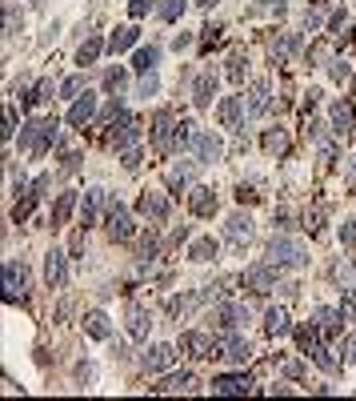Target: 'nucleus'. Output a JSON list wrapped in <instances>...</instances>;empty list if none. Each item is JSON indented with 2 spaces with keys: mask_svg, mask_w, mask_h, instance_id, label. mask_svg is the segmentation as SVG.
I'll return each mask as SVG.
<instances>
[{
  "mask_svg": "<svg viewBox=\"0 0 356 401\" xmlns=\"http://www.w3.org/2000/svg\"><path fill=\"white\" fill-rule=\"evenodd\" d=\"M61 145V121L56 116H37V121H25L20 133H16V149L28 152V157H44L49 149Z\"/></svg>",
  "mask_w": 356,
  "mask_h": 401,
  "instance_id": "obj_1",
  "label": "nucleus"
},
{
  "mask_svg": "<svg viewBox=\"0 0 356 401\" xmlns=\"http://www.w3.org/2000/svg\"><path fill=\"white\" fill-rule=\"evenodd\" d=\"M185 149L192 152L197 164H221L224 161V140L216 137V133H209V128H192L188 140H185Z\"/></svg>",
  "mask_w": 356,
  "mask_h": 401,
  "instance_id": "obj_2",
  "label": "nucleus"
},
{
  "mask_svg": "<svg viewBox=\"0 0 356 401\" xmlns=\"http://www.w3.org/2000/svg\"><path fill=\"white\" fill-rule=\"evenodd\" d=\"M269 261L281 265V269H305V265H308V249L296 237H284V233H281V237L269 241Z\"/></svg>",
  "mask_w": 356,
  "mask_h": 401,
  "instance_id": "obj_3",
  "label": "nucleus"
},
{
  "mask_svg": "<svg viewBox=\"0 0 356 401\" xmlns=\"http://www.w3.org/2000/svg\"><path fill=\"white\" fill-rule=\"evenodd\" d=\"M148 137H152L156 152H172V145H180V121H176V113H172V109H160V113H152Z\"/></svg>",
  "mask_w": 356,
  "mask_h": 401,
  "instance_id": "obj_4",
  "label": "nucleus"
},
{
  "mask_svg": "<svg viewBox=\"0 0 356 401\" xmlns=\"http://www.w3.org/2000/svg\"><path fill=\"white\" fill-rule=\"evenodd\" d=\"M252 321V309H248L245 301H221L216 309H212V325L221 329H245Z\"/></svg>",
  "mask_w": 356,
  "mask_h": 401,
  "instance_id": "obj_5",
  "label": "nucleus"
},
{
  "mask_svg": "<svg viewBox=\"0 0 356 401\" xmlns=\"http://www.w3.org/2000/svg\"><path fill=\"white\" fill-rule=\"evenodd\" d=\"M104 229H109V237L121 241V245L136 237V221H133V213L124 209L121 200H112V205H109V213H104Z\"/></svg>",
  "mask_w": 356,
  "mask_h": 401,
  "instance_id": "obj_6",
  "label": "nucleus"
},
{
  "mask_svg": "<svg viewBox=\"0 0 356 401\" xmlns=\"http://www.w3.org/2000/svg\"><path fill=\"white\" fill-rule=\"evenodd\" d=\"M276 273H281V265H272V261H257V265H248V269H245L240 285L252 289V293H272V289H276Z\"/></svg>",
  "mask_w": 356,
  "mask_h": 401,
  "instance_id": "obj_7",
  "label": "nucleus"
},
{
  "mask_svg": "<svg viewBox=\"0 0 356 401\" xmlns=\"http://www.w3.org/2000/svg\"><path fill=\"white\" fill-rule=\"evenodd\" d=\"M109 205H112V197L104 193V188H88L85 200H80V225L85 229L100 225V217L109 213Z\"/></svg>",
  "mask_w": 356,
  "mask_h": 401,
  "instance_id": "obj_8",
  "label": "nucleus"
},
{
  "mask_svg": "<svg viewBox=\"0 0 356 401\" xmlns=\"http://www.w3.org/2000/svg\"><path fill=\"white\" fill-rule=\"evenodd\" d=\"M180 353H188V357H221L216 337L204 333V329H188V333H180Z\"/></svg>",
  "mask_w": 356,
  "mask_h": 401,
  "instance_id": "obj_9",
  "label": "nucleus"
},
{
  "mask_svg": "<svg viewBox=\"0 0 356 401\" xmlns=\"http://www.w3.org/2000/svg\"><path fill=\"white\" fill-rule=\"evenodd\" d=\"M136 213L140 217H148V221H168V213H172V205H168V197L164 193H152V188H145L140 197H136Z\"/></svg>",
  "mask_w": 356,
  "mask_h": 401,
  "instance_id": "obj_10",
  "label": "nucleus"
},
{
  "mask_svg": "<svg viewBox=\"0 0 356 401\" xmlns=\"http://www.w3.org/2000/svg\"><path fill=\"white\" fill-rule=\"evenodd\" d=\"M245 116H248V104H245V92H236V97H224L216 104V121L224 128H245Z\"/></svg>",
  "mask_w": 356,
  "mask_h": 401,
  "instance_id": "obj_11",
  "label": "nucleus"
},
{
  "mask_svg": "<svg viewBox=\"0 0 356 401\" xmlns=\"http://www.w3.org/2000/svg\"><path fill=\"white\" fill-rule=\"evenodd\" d=\"M64 281H68V253H64V249H49V253H44V285L61 289Z\"/></svg>",
  "mask_w": 356,
  "mask_h": 401,
  "instance_id": "obj_12",
  "label": "nucleus"
},
{
  "mask_svg": "<svg viewBox=\"0 0 356 401\" xmlns=\"http://www.w3.org/2000/svg\"><path fill=\"white\" fill-rule=\"evenodd\" d=\"M176 349H180V345H148V349L140 353L145 373H160V369H168V365L176 361Z\"/></svg>",
  "mask_w": 356,
  "mask_h": 401,
  "instance_id": "obj_13",
  "label": "nucleus"
},
{
  "mask_svg": "<svg viewBox=\"0 0 356 401\" xmlns=\"http://www.w3.org/2000/svg\"><path fill=\"white\" fill-rule=\"evenodd\" d=\"M212 393H221V397H236V393H248L252 389V377L248 373H221L209 381Z\"/></svg>",
  "mask_w": 356,
  "mask_h": 401,
  "instance_id": "obj_14",
  "label": "nucleus"
},
{
  "mask_svg": "<svg viewBox=\"0 0 356 401\" xmlns=\"http://www.w3.org/2000/svg\"><path fill=\"white\" fill-rule=\"evenodd\" d=\"M348 317L340 313V309H332V305H320L317 313H312V325L320 329V337H340V329Z\"/></svg>",
  "mask_w": 356,
  "mask_h": 401,
  "instance_id": "obj_15",
  "label": "nucleus"
},
{
  "mask_svg": "<svg viewBox=\"0 0 356 401\" xmlns=\"http://www.w3.org/2000/svg\"><path fill=\"white\" fill-rule=\"evenodd\" d=\"M109 145H112L116 152H124V149H133V145H140V121H136V116H124L121 128H112V133H109Z\"/></svg>",
  "mask_w": 356,
  "mask_h": 401,
  "instance_id": "obj_16",
  "label": "nucleus"
},
{
  "mask_svg": "<svg viewBox=\"0 0 356 401\" xmlns=\"http://www.w3.org/2000/svg\"><path fill=\"white\" fill-rule=\"evenodd\" d=\"M124 329H128V337H133V341H145L148 337L152 321H148V309H145V305L128 301V309H124Z\"/></svg>",
  "mask_w": 356,
  "mask_h": 401,
  "instance_id": "obj_17",
  "label": "nucleus"
},
{
  "mask_svg": "<svg viewBox=\"0 0 356 401\" xmlns=\"http://www.w3.org/2000/svg\"><path fill=\"white\" fill-rule=\"evenodd\" d=\"M216 85H221V76L212 73V68L197 73V80H192V104H197V109H209L212 97H216Z\"/></svg>",
  "mask_w": 356,
  "mask_h": 401,
  "instance_id": "obj_18",
  "label": "nucleus"
},
{
  "mask_svg": "<svg viewBox=\"0 0 356 401\" xmlns=\"http://www.w3.org/2000/svg\"><path fill=\"white\" fill-rule=\"evenodd\" d=\"M296 52H300V32H276V37L269 40V56H272L276 64L293 61Z\"/></svg>",
  "mask_w": 356,
  "mask_h": 401,
  "instance_id": "obj_19",
  "label": "nucleus"
},
{
  "mask_svg": "<svg viewBox=\"0 0 356 401\" xmlns=\"http://www.w3.org/2000/svg\"><path fill=\"white\" fill-rule=\"evenodd\" d=\"M25 285H28L25 265H20V261H4V301L25 297Z\"/></svg>",
  "mask_w": 356,
  "mask_h": 401,
  "instance_id": "obj_20",
  "label": "nucleus"
},
{
  "mask_svg": "<svg viewBox=\"0 0 356 401\" xmlns=\"http://www.w3.org/2000/svg\"><path fill=\"white\" fill-rule=\"evenodd\" d=\"M329 121H332V133L336 137H348L356 128V113H352V100H336L329 109Z\"/></svg>",
  "mask_w": 356,
  "mask_h": 401,
  "instance_id": "obj_21",
  "label": "nucleus"
},
{
  "mask_svg": "<svg viewBox=\"0 0 356 401\" xmlns=\"http://www.w3.org/2000/svg\"><path fill=\"white\" fill-rule=\"evenodd\" d=\"M97 121V97L92 92H85V97H76L73 100V109H68V125L73 128H85Z\"/></svg>",
  "mask_w": 356,
  "mask_h": 401,
  "instance_id": "obj_22",
  "label": "nucleus"
},
{
  "mask_svg": "<svg viewBox=\"0 0 356 401\" xmlns=\"http://www.w3.org/2000/svg\"><path fill=\"white\" fill-rule=\"evenodd\" d=\"M248 237H252V217L248 213H233L224 221V241L228 245H245Z\"/></svg>",
  "mask_w": 356,
  "mask_h": 401,
  "instance_id": "obj_23",
  "label": "nucleus"
},
{
  "mask_svg": "<svg viewBox=\"0 0 356 401\" xmlns=\"http://www.w3.org/2000/svg\"><path fill=\"white\" fill-rule=\"evenodd\" d=\"M188 209L197 217H212L216 213V193H212L209 185H197L192 193H188Z\"/></svg>",
  "mask_w": 356,
  "mask_h": 401,
  "instance_id": "obj_24",
  "label": "nucleus"
},
{
  "mask_svg": "<svg viewBox=\"0 0 356 401\" xmlns=\"http://www.w3.org/2000/svg\"><path fill=\"white\" fill-rule=\"evenodd\" d=\"M136 40H140V28H136V25H121V28L109 37V52H112V56H121V52L133 49Z\"/></svg>",
  "mask_w": 356,
  "mask_h": 401,
  "instance_id": "obj_25",
  "label": "nucleus"
},
{
  "mask_svg": "<svg viewBox=\"0 0 356 401\" xmlns=\"http://www.w3.org/2000/svg\"><path fill=\"white\" fill-rule=\"evenodd\" d=\"M269 97H272V88L269 80H257V85L245 92V104H248V116H260L264 109H269Z\"/></svg>",
  "mask_w": 356,
  "mask_h": 401,
  "instance_id": "obj_26",
  "label": "nucleus"
},
{
  "mask_svg": "<svg viewBox=\"0 0 356 401\" xmlns=\"http://www.w3.org/2000/svg\"><path fill=\"white\" fill-rule=\"evenodd\" d=\"M85 333H88L92 341H109V337H112V321H109V313L92 309V313L85 317Z\"/></svg>",
  "mask_w": 356,
  "mask_h": 401,
  "instance_id": "obj_27",
  "label": "nucleus"
},
{
  "mask_svg": "<svg viewBox=\"0 0 356 401\" xmlns=\"http://www.w3.org/2000/svg\"><path fill=\"white\" fill-rule=\"evenodd\" d=\"M216 253H221V245H216L212 237H197L192 245H188V261L209 265V261H216Z\"/></svg>",
  "mask_w": 356,
  "mask_h": 401,
  "instance_id": "obj_28",
  "label": "nucleus"
},
{
  "mask_svg": "<svg viewBox=\"0 0 356 401\" xmlns=\"http://www.w3.org/2000/svg\"><path fill=\"white\" fill-rule=\"evenodd\" d=\"M192 389H197V377L192 373H168L156 385V393H192Z\"/></svg>",
  "mask_w": 356,
  "mask_h": 401,
  "instance_id": "obj_29",
  "label": "nucleus"
},
{
  "mask_svg": "<svg viewBox=\"0 0 356 401\" xmlns=\"http://www.w3.org/2000/svg\"><path fill=\"white\" fill-rule=\"evenodd\" d=\"M100 52H109V40L88 37L85 44H80V52H76V64H97V61H100Z\"/></svg>",
  "mask_w": 356,
  "mask_h": 401,
  "instance_id": "obj_30",
  "label": "nucleus"
},
{
  "mask_svg": "<svg viewBox=\"0 0 356 401\" xmlns=\"http://www.w3.org/2000/svg\"><path fill=\"white\" fill-rule=\"evenodd\" d=\"M76 200H80L76 193H61V197H56V205H52V225H64V221L73 217Z\"/></svg>",
  "mask_w": 356,
  "mask_h": 401,
  "instance_id": "obj_31",
  "label": "nucleus"
},
{
  "mask_svg": "<svg viewBox=\"0 0 356 401\" xmlns=\"http://www.w3.org/2000/svg\"><path fill=\"white\" fill-rule=\"evenodd\" d=\"M264 329H269L272 337H281V333H288V329H293V325H288V313H284L281 305H272L269 313H264Z\"/></svg>",
  "mask_w": 356,
  "mask_h": 401,
  "instance_id": "obj_32",
  "label": "nucleus"
},
{
  "mask_svg": "<svg viewBox=\"0 0 356 401\" xmlns=\"http://www.w3.org/2000/svg\"><path fill=\"white\" fill-rule=\"evenodd\" d=\"M192 176H197V164H180V161H176L168 169V188H185Z\"/></svg>",
  "mask_w": 356,
  "mask_h": 401,
  "instance_id": "obj_33",
  "label": "nucleus"
},
{
  "mask_svg": "<svg viewBox=\"0 0 356 401\" xmlns=\"http://www.w3.org/2000/svg\"><path fill=\"white\" fill-rule=\"evenodd\" d=\"M305 357H312V361H317L320 369H324V373H336V357L329 353V345H324V341H317V345H312V349H308Z\"/></svg>",
  "mask_w": 356,
  "mask_h": 401,
  "instance_id": "obj_34",
  "label": "nucleus"
},
{
  "mask_svg": "<svg viewBox=\"0 0 356 401\" xmlns=\"http://www.w3.org/2000/svg\"><path fill=\"white\" fill-rule=\"evenodd\" d=\"M156 61H160V49H156V44H148V49H140L133 56V68L145 76V73H152V64H156Z\"/></svg>",
  "mask_w": 356,
  "mask_h": 401,
  "instance_id": "obj_35",
  "label": "nucleus"
},
{
  "mask_svg": "<svg viewBox=\"0 0 356 401\" xmlns=\"http://www.w3.org/2000/svg\"><path fill=\"white\" fill-rule=\"evenodd\" d=\"M245 73H248V56H245V52H233V56H228V68H224V76H228L233 85H240V80H245Z\"/></svg>",
  "mask_w": 356,
  "mask_h": 401,
  "instance_id": "obj_36",
  "label": "nucleus"
},
{
  "mask_svg": "<svg viewBox=\"0 0 356 401\" xmlns=\"http://www.w3.org/2000/svg\"><path fill=\"white\" fill-rule=\"evenodd\" d=\"M56 92H61V97H68V100H76V97H80V92H88V88H85V73H73V76H64V80H61V88H56Z\"/></svg>",
  "mask_w": 356,
  "mask_h": 401,
  "instance_id": "obj_37",
  "label": "nucleus"
},
{
  "mask_svg": "<svg viewBox=\"0 0 356 401\" xmlns=\"http://www.w3.org/2000/svg\"><path fill=\"white\" fill-rule=\"evenodd\" d=\"M260 145H264V152H276V157H281V152H288V137H284L281 128H269V133L260 137Z\"/></svg>",
  "mask_w": 356,
  "mask_h": 401,
  "instance_id": "obj_38",
  "label": "nucleus"
},
{
  "mask_svg": "<svg viewBox=\"0 0 356 401\" xmlns=\"http://www.w3.org/2000/svg\"><path fill=\"white\" fill-rule=\"evenodd\" d=\"M116 121H124V100L121 97H112V104L97 116V128H109V125H116Z\"/></svg>",
  "mask_w": 356,
  "mask_h": 401,
  "instance_id": "obj_39",
  "label": "nucleus"
},
{
  "mask_svg": "<svg viewBox=\"0 0 356 401\" xmlns=\"http://www.w3.org/2000/svg\"><path fill=\"white\" fill-rule=\"evenodd\" d=\"M332 281H336L340 289H356V269L348 261H336L332 265Z\"/></svg>",
  "mask_w": 356,
  "mask_h": 401,
  "instance_id": "obj_40",
  "label": "nucleus"
},
{
  "mask_svg": "<svg viewBox=\"0 0 356 401\" xmlns=\"http://www.w3.org/2000/svg\"><path fill=\"white\" fill-rule=\"evenodd\" d=\"M156 16L164 20V25L180 20V16H185V0H164V4H156Z\"/></svg>",
  "mask_w": 356,
  "mask_h": 401,
  "instance_id": "obj_41",
  "label": "nucleus"
},
{
  "mask_svg": "<svg viewBox=\"0 0 356 401\" xmlns=\"http://www.w3.org/2000/svg\"><path fill=\"white\" fill-rule=\"evenodd\" d=\"M317 152H320V161H324V164H332V161H336V152H340V145H336L332 137H320L317 140Z\"/></svg>",
  "mask_w": 356,
  "mask_h": 401,
  "instance_id": "obj_42",
  "label": "nucleus"
},
{
  "mask_svg": "<svg viewBox=\"0 0 356 401\" xmlns=\"http://www.w3.org/2000/svg\"><path fill=\"white\" fill-rule=\"evenodd\" d=\"M148 13H156V0H133V4H128V16H133V20H145Z\"/></svg>",
  "mask_w": 356,
  "mask_h": 401,
  "instance_id": "obj_43",
  "label": "nucleus"
},
{
  "mask_svg": "<svg viewBox=\"0 0 356 401\" xmlns=\"http://www.w3.org/2000/svg\"><path fill=\"white\" fill-rule=\"evenodd\" d=\"M140 157H145V152H140V145H133V149L121 152V164L128 169V173H136V169H140Z\"/></svg>",
  "mask_w": 356,
  "mask_h": 401,
  "instance_id": "obj_44",
  "label": "nucleus"
},
{
  "mask_svg": "<svg viewBox=\"0 0 356 401\" xmlns=\"http://www.w3.org/2000/svg\"><path fill=\"white\" fill-rule=\"evenodd\" d=\"M340 245H348V249H356V217H348V221H340Z\"/></svg>",
  "mask_w": 356,
  "mask_h": 401,
  "instance_id": "obj_45",
  "label": "nucleus"
},
{
  "mask_svg": "<svg viewBox=\"0 0 356 401\" xmlns=\"http://www.w3.org/2000/svg\"><path fill=\"white\" fill-rule=\"evenodd\" d=\"M156 88H160L156 73H145V76H140V85H136V97H152Z\"/></svg>",
  "mask_w": 356,
  "mask_h": 401,
  "instance_id": "obj_46",
  "label": "nucleus"
},
{
  "mask_svg": "<svg viewBox=\"0 0 356 401\" xmlns=\"http://www.w3.org/2000/svg\"><path fill=\"white\" fill-rule=\"evenodd\" d=\"M329 73H332V80H348V76H352V68H348V61L332 56V61H329Z\"/></svg>",
  "mask_w": 356,
  "mask_h": 401,
  "instance_id": "obj_47",
  "label": "nucleus"
},
{
  "mask_svg": "<svg viewBox=\"0 0 356 401\" xmlns=\"http://www.w3.org/2000/svg\"><path fill=\"white\" fill-rule=\"evenodd\" d=\"M340 313L348 317V321H356V289H344V297H340Z\"/></svg>",
  "mask_w": 356,
  "mask_h": 401,
  "instance_id": "obj_48",
  "label": "nucleus"
},
{
  "mask_svg": "<svg viewBox=\"0 0 356 401\" xmlns=\"http://www.w3.org/2000/svg\"><path fill=\"white\" fill-rule=\"evenodd\" d=\"M356 361V333H348L340 345V365H352Z\"/></svg>",
  "mask_w": 356,
  "mask_h": 401,
  "instance_id": "obj_49",
  "label": "nucleus"
},
{
  "mask_svg": "<svg viewBox=\"0 0 356 401\" xmlns=\"http://www.w3.org/2000/svg\"><path fill=\"white\" fill-rule=\"evenodd\" d=\"M104 88H109V92H121V88H124V73H121V68H109V73H104Z\"/></svg>",
  "mask_w": 356,
  "mask_h": 401,
  "instance_id": "obj_50",
  "label": "nucleus"
},
{
  "mask_svg": "<svg viewBox=\"0 0 356 401\" xmlns=\"http://www.w3.org/2000/svg\"><path fill=\"white\" fill-rule=\"evenodd\" d=\"M320 20H324V4H312V13H305V28L312 32V28H320Z\"/></svg>",
  "mask_w": 356,
  "mask_h": 401,
  "instance_id": "obj_51",
  "label": "nucleus"
},
{
  "mask_svg": "<svg viewBox=\"0 0 356 401\" xmlns=\"http://www.w3.org/2000/svg\"><path fill=\"white\" fill-rule=\"evenodd\" d=\"M80 161H85L80 152H64V164H61V173H64V176H68V173H76V169H80Z\"/></svg>",
  "mask_w": 356,
  "mask_h": 401,
  "instance_id": "obj_52",
  "label": "nucleus"
},
{
  "mask_svg": "<svg viewBox=\"0 0 356 401\" xmlns=\"http://www.w3.org/2000/svg\"><path fill=\"white\" fill-rule=\"evenodd\" d=\"M52 88H56V85H52L49 76H44V80H37V88H32V97H37V100H49V97H52Z\"/></svg>",
  "mask_w": 356,
  "mask_h": 401,
  "instance_id": "obj_53",
  "label": "nucleus"
},
{
  "mask_svg": "<svg viewBox=\"0 0 356 401\" xmlns=\"http://www.w3.org/2000/svg\"><path fill=\"white\" fill-rule=\"evenodd\" d=\"M284 377L300 381V377H305V365H300V361H284Z\"/></svg>",
  "mask_w": 356,
  "mask_h": 401,
  "instance_id": "obj_54",
  "label": "nucleus"
},
{
  "mask_svg": "<svg viewBox=\"0 0 356 401\" xmlns=\"http://www.w3.org/2000/svg\"><path fill=\"white\" fill-rule=\"evenodd\" d=\"M68 253H73V257H80V253H85V229H80V233H73V245H68Z\"/></svg>",
  "mask_w": 356,
  "mask_h": 401,
  "instance_id": "obj_55",
  "label": "nucleus"
},
{
  "mask_svg": "<svg viewBox=\"0 0 356 401\" xmlns=\"http://www.w3.org/2000/svg\"><path fill=\"white\" fill-rule=\"evenodd\" d=\"M344 20H348V16H344V8H340V13H332V16H329V32H340Z\"/></svg>",
  "mask_w": 356,
  "mask_h": 401,
  "instance_id": "obj_56",
  "label": "nucleus"
},
{
  "mask_svg": "<svg viewBox=\"0 0 356 401\" xmlns=\"http://www.w3.org/2000/svg\"><path fill=\"white\" fill-rule=\"evenodd\" d=\"M76 377H80V381L88 385V381H92V365H88V361H80V365H76Z\"/></svg>",
  "mask_w": 356,
  "mask_h": 401,
  "instance_id": "obj_57",
  "label": "nucleus"
},
{
  "mask_svg": "<svg viewBox=\"0 0 356 401\" xmlns=\"http://www.w3.org/2000/svg\"><path fill=\"white\" fill-rule=\"evenodd\" d=\"M344 176L356 185V157H344Z\"/></svg>",
  "mask_w": 356,
  "mask_h": 401,
  "instance_id": "obj_58",
  "label": "nucleus"
},
{
  "mask_svg": "<svg viewBox=\"0 0 356 401\" xmlns=\"http://www.w3.org/2000/svg\"><path fill=\"white\" fill-rule=\"evenodd\" d=\"M197 4H200V8H212V4H216V0H197Z\"/></svg>",
  "mask_w": 356,
  "mask_h": 401,
  "instance_id": "obj_59",
  "label": "nucleus"
},
{
  "mask_svg": "<svg viewBox=\"0 0 356 401\" xmlns=\"http://www.w3.org/2000/svg\"><path fill=\"white\" fill-rule=\"evenodd\" d=\"M257 4H284V0H257Z\"/></svg>",
  "mask_w": 356,
  "mask_h": 401,
  "instance_id": "obj_60",
  "label": "nucleus"
}]
</instances>
